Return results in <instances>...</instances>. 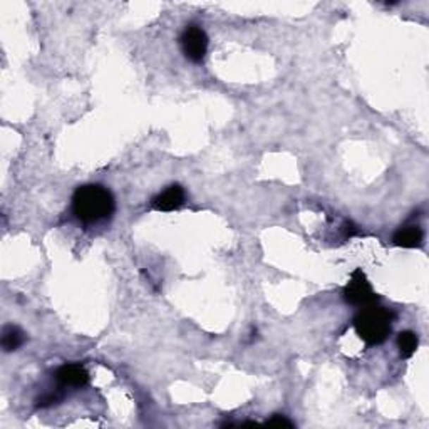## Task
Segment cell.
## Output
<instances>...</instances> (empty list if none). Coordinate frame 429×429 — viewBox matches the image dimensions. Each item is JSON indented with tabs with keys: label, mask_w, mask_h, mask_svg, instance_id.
<instances>
[{
	"label": "cell",
	"mask_w": 429,
	"mask_h": 429,
	"mask_svg": "<svg viewBox=\"0 0 429 429\" xmlns=\"http://www.w3.org/2000/svg\"><path fill=\"white\" fill-rule=\"evenodd\" d=\"M57 399H59V397H57L56 394L44 396L39 399V406H41V408H44V406H51V404H54V402H57Z\"/></svg>",
	"instance_id": "obj_11"
},
{
	"label": "cell",
	"mask_w": 429,
	"mask_h": 429,
	"mask_svg": "<svg viewBox=\"0 0 429 429\" xmlns=\"http://www.w3.org/2000/svg\"><path fill=\"white\" fill-rule=\"evenodd\" d=\"M74 215L82 223H97L114 211V198L108 188L101 185L79 187L73 197Z\"/></svg>",
	"instance_id": "obj_1"
},
{
	"label": "cell",
	"mask_w": 429,
	"mask_h": 429,
	"mask_svg": "<svg viewBox=\"0 0 429 429\" xmlns=\"http://www.w3.org/2000/svg\"><path fill=\"white\" fill-rule=\"evenodd\" d=\"M344 299L351 305H357V307H367V305H374L378 302V294L373 290L369 280H367L366 273L357 268L352 272L351 278H349L347 285L344 287Z\"/></svg>",
	"instance_id": "obj_3"
},
{
	"label": "cell",
	"mask_w": 429,
	"mask_h": 429,
	"mask_svg": "<svg viewBox=\"0 0 429 429\" xmlns=\"http://www.w3.org/2000/svg\"><path fill=\"white\" fill-rule=\"evenodd\" d=\"M394 313L384 307L367 305L354 318V329L367 346H378L389 337L392 330Z\"/></svg>",
	"instance_id": "obj_2"
},
{
	"label": "cell",
	"mask_w": 429,
	"mask_h": 429,
	"mask_svg": "<svg viewBox=\"0 0 429 429\" xmlns=\"http://www.w3.org/2000/svg\"><path fill=\"white\" fill-rule=\"evenodd\" d=\"M397 347H399L401 357L408 359L418 349V335L411 332V330H404V332L397 335Z\"/></svg>",
	"instance_id": "obj_9"
},
{
	"label": "cell",
	"mask_w": 429,
	"mask_h": 429,
	"mask_svg": "<svg viewBox=\"0 0 429 429\" xmlns=\"http://www.w3.org/2000/svg\"><path fill=\"white\" fill-rule=\"evenodd\" d=\"M185 201V192L180 185H173V187L166 188L153 200L154 210L158 211H173L183 205Z\"/></svg>",
	"instance_id": "obj_6"
},
{
	"label": "cell",
	"mask_w": 429,
	"mask_h": 429,
	"mask_svg": "<svg viewBox=\"0 0 429 429\" xmlns=\"http://www.w3.org/2000/svg\"><path fill=\"white\" fill-rule=\"evenodd\" d=\"M423 230L418 225H409V227H402L394 233V242L396 247L401 249H418L423 245Z\"/></svg>",
	"instance_id": "obj_7"
},
{
	"label": "cell",
	"mask_w": 429,
	"mask_h": 429,
	"mask_svg": "<svg viewBox=\"0 0 429 429\" xmlns=\"http://www.w3.org/2000/svg\"><path fill=\"white\" fill-rule=\"evenodd\" d=\"M268 426H285V428H292L294 426V423L289 421V419L285 418V416H280V414H275L273 418H271L267 421Z\"/></svg>",
	"instance_id": "obj_10"
},
{
	"label": "cell",
	"mask_w": 429,
	"mask_h": 429,
	"mask_svg": "<svg viewBox=\"0 0 429 429\" xmlns=\"http://www.w3.org/2000/svg\"><path fill=\"white\" fill-rule=\"evenodd\" d=\"M24 332L19 329V327L15 325H7L4 327V332H2V347L6 352H12L17 351L22 344H24Z\"/></svg>",
	"instance_id": "obj_8"
},
{
	"label": "cell",
	"mask_w": 429,
	"mask_h": 429,
	"mask_svg": "<svg viewBox=\"0 0 429 429\" xmlns=\"http://www.w3.org/2000/svg\"><path fill=\"white\" fill-rule=\"evenodd\" d=\"M181 47L185 56L193 63H200L208 51V35L198 25H189L181 35Z\"/></svg>",
	"instance_id": "obj_4"
},
{
	"label": "cell",
	"mask_w": 429,
	"mask_h": 429,
	"mask_svg": "<svg viewBox=\"0 0 429 429\" xmlns=\"http://www.w3.org/2000/svg\"><path fill=\"white\" fill-rule=\"evenodd\" d=\"M56 379L63 386L82 387L89 383V374L81 364H66L57 369Z\"/></svg>",
	"instance_id": "obj_5"
}]
</instances>
